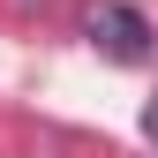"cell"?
<instances>
[{"label": "cell", "mask_w": 158, "mask_h": 158, "mask_svg": "<svg viewBox=\"0 0 158 158\" xmlns=\"http://www.w3.org/2000/svg\"><path fill=\"white\" fill-rule=\"evenodd\" d=\"M83 38H90L98 53H106V60H121V68H143L151 53H158L151 23H143L135 8H128V0H98V8L83 15Z\"/></svg>", "instance_id": "obj_1"}]
</instances>
